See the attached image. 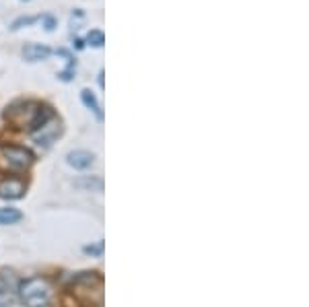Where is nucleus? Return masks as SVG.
Instances as JSON below:
<instances>
[{
  "instance_id": "12",
  "label": "nucleus",
  "mask_w": 309,
  "mask_h": 307,
  "mask_svg": "<svg viewBox=\"0 0 309 307\" xmlns=\"http://www.w3.org/2000/svg\"><path fill=\"white\" fill-rule=\"evenodd\" d=\"M87 43H89V46H93V48H101L103 43H105V35H103V31H99V29H91L89 33H87Z\"/></svg>"
},
{
  "instance_id": "13",
  "label": "nucleus",
  "mask_w": 309,
  "mask_h": 307,
  "mask_svg": "<svg viewBox=\"0 0 309 307\" xmlns=\"http://www.w3.org/2000/svg\"><path fill=\"white\" fill-rule=\"evenodd\" d=\"M35 21H37V17H19L11 25V29H21L23 25H31V23H35Z\"/></svg>"
},
{
  "instance_id": "6",
  "label": "nucleus",
  "mask_w": 309,
  "mask_h": 307,
  "mask_svg": "<svg viewBox=\"0 0 309 307\" xmlns=\"http://www.w3.org/2000/svg\"><path fill=\"white\" fill-rule=\"evenodd\" d=\"M60 132H62L60 122H56V118H54L50 124H46L41 130H37V132H33V134H35V142H37V146L48 148V146L56 140V136H58Z\"/></svg>"
},
{
  "instance_id": "9",
  "label": "nucleus",
  "mask_w": 309,
  "mask_h": 307,
  "mask_svg": "<svg viewBox=\"0 0 309 307\" xmlns=\"http://www.w3.org/2000/svg\"><path fill=\"white\" fill-rule=\"evenodd\" d=\"M76 188L81 190H95V192H101L103 190V180L99 178V175H83V178H79L74 182Z\"/></svg>"
},
{
  "instance_id": "10",
  "label": "nucleus",
  "mask_w": 309,
  "mask_h": 307,
  "mask_svg": "<svg viewBox=\"0 0 309 307\" xmlns=\"http://www.w3.org/2000/svg\"><path fill=\"white\" fill-rule=\"evenodd\" d=\"M81 99H83V103L91 109V112H95V116H97V120H103V112H101V107H99V103H97V97H95V93L93 91H89V89H83L81 91Z\"/></svg>"
},
{
  "instance_id": "8",
  "label": "nucleus",
  "mask_w": 309,
  "mask_h": 307,
  "mask_svg": "<svg viewBox=\"0 0 309 307\" xmlns=\"http://www.w3.org/2000/svg\"><path fill=\"white\" fill-rule=\"evenodd\" d=\"M52 54V50L48 46H41V43H27L23 48V58L27 62H37V60H46Z\"/></svg>"
},
{
  "instance_id": "4",
  "label": "nucleus",
  "mask_w": 309,
  "mask_h": 307,
  "mask_svg": "<svg viewBox=\"0 0 309 307\" xmlns=\"http://www.w3.org/2000/svg\"><path fill=\"white\" fill-rule=\"evenodd\" d=\"M19 282L13 270H0V307L13 305L17 299Z\"/></svg>"
},
{
  "instance_id": "2",
  "label": "nucleus",
  "mask_w": 309,
  "mask_h": 307,
  "mask_svg": "<svg viewBox=\"0 0 309 307\" xmlns=\"http://www.w3.org/2000/svg\"><path fill=\"white\" fill-rule=\"evenodd\" d=\"M21 301L25 303V307H50L54 299V289L52 284L43 276H31L23 280L17 289Z\"/></svg>"
},
{
  "instance_id": "5",
  "label": "nucleus",
  "mask_w": 309,
  "mask_h": 307,
  "mask_svg": "<svg viewBox=\"0 0 309 307\" xmlns=\"http://www.w3.org/2000/svg\"><path fill=\"white\" fill-rule=\"evenodd\" d=\"M25 190H27L25 180L17 178V175H9V178L0 180V198H3V200H19V198H23Z\"/></svg>"
},
{
  "instance_id": "1",
  "label": "nucleus",
  "mask_w": 309,
  "mask_h": 307,
  "mask_svg": "<svg viewBox=\"0 0 309 307\" xmlns=\"http://www.w3.org/2000/svg\"><path fill=\"white\" fill-rule=\"evenodd\" d=\"M56 118L54 109L46 103H39L33 99H21L15 101L7 107L5 112V120L19 130H27V132H37L46 124H50Z\"/></svg>"
},
{
  "instance_id": "14",
  "label": "nucleus",
  "mask_w": 309,
  "mask_h": 307,
  "mask_svg": "<svg viewBox=\"0 0 309 307\" xmlns=\"http://www.w3.org/2000/svg\"><path fill=\"white\" fill-rule=\"evenodd\" d=\"M43 27H46V31H52L56 27V19L52 15H46L43 17Z\"/></svg>"
},
{
  "instance_id": "15",
  "label": "nucleus",
  "mask_w": 309,
  "mask_h": 307,
  "mask_svg": "<svg viewBox=\"0 0 309 307\" xmlns=\"http://www.w3.org/2000/svg\"><path fill=\"white\" fill-rule=\"evenodd\" d=\"M101 252H103V244H101V241H99V244L97 246H87L85 248V254H95V256H101Z\"/></svg>"
},
{
  "instance_id": "3",
  "label": "nucleus",
  "mask_w": 309,
  "mask_h": 307,
  "mask_svg": "<svg viewBox=\"0 0 309 307\" xmlns=\"http://www.w3.org/2000/svg\"><path fill=\"white\" fill-rule=\"evenodd\" d=\"M33 161H35V155L27 146L0 142V171L3 173L21 175L33 165Z\"/></svg>"
},
{
  "instance_id": "7",
  "label": "nucleus",
  "mask_w": 309,
  "mask_h": 307,
  "mask_svg": "<svg viewBox=\"0 0 309 307\" xmlns=\"http://www.w3.org/2000/svg\"><path fill=\"white\" fill-rule=\"evenodd\" d=\"M66 161H68V165L74 167V169H89L95 161V155L89 150L76 148V150H70L68 155H66Z\"/></svg>"
},
{
  "instance_id": "11",
  "label": "nucleus",
  "mask_w": 309,
  "mask_h": 307,
  "mask_svg": "<svg viewBox=\"0 0 309 307\" xmlns=\"http://www.w3.org/2000/svg\"><path fill=\"white\" fill-rule=\"evenodd\" d=\"M21 218H23V212L17 208H11V206L0 208V225H15Z\"/></svg>"
}]
</instances>
